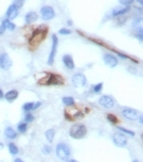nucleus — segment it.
<instances>
[{
	"label": "nucleus",
	"instance_id": "obj_1",
	"mask_svg": "<svg viewBox=\"0 0 143 162\" xmlns=\"http://www.w3.org/2000/svg\"><path fill=\"white\" fill-rule=\"evenodd\" d=\"M87 135V128L86 125L81 123H76L70 128V136L74 139H82Z\"/></svg>",
	"mask_w": 143,
	"mask_h": 162
},
{
	"label": "nucleus",
	"instance_id": "obj_2",
	"mask_svg": "<svg viewBox=\"0 0 143 162\" xmlns=\"http://www.w3.org/2000/svg\"><path fill=\"white\" fill-rule=\"evenodd\" d=\"M56 155H58V157H59L60 160H62V161L68 160L70 156H71L70 146L66 145V144H64V142L58 144V146H56Z\"/></svg>",
	"mask_w": 143,
	"mask_h": 162
},
{
	"label": "nucleus",
	"instance_id": "obj_3",
	"mask_svg": "<svg viewBox=\"0 0 143 162\" xmlns=\"http://www.w3.org/2000/svg\"><path fill=\"white\" fill-rule=\"evenodd\" d=\"M121 114H122V117H125L126 119H130V120H136L139 117L138 111L133 109V108H130V107H124L121 109Z\"/></svg>",
	"mask_w": 143,
	"mask_h": 162
},
{
	"label": "nucleus",
	"instance_id": "obj_4",
	"mask_svg": "<svg viewBox=\"0 0 143 162\" xmlns=\"http://www.w3.org/2000/svg\"><path fill=\"white\" fill-rule=\"evenodd\" d=\"M86 84H87V79H86L85 74L77 72L72 76V85L75 87H83Z\"/></svg>",
	"mask_w": 143,
	"mask_h": 162
},
{
	"label": "nucleus",
	"instance_id": "obj_5",
	"mask_svg": "<svg viewBox=\"0 0 143 162\" xmlns=\"http://www.w3.org/2000/svg\"><path fill=\"white\" fill-rule=\"evenodd\" d=\"M40 16H42V19L44 21H49V20H53L55 17V11H54V9L51 6L45 5V6H43L40 9Z\"/></svg>",
	"mask_w": 143,
	"mask_h": 162
},
{
	"label": "nucleus",
	"instance_id": "obj_6",
	"mask_svg": "<svg viewBox=\"0 0 143 162\" xmlns=\"http://www.w3.org/2000/svg\"><path fill=\"white\" fill-rule=\"evenodd\" d=\"M44 80H47V81H44L42 85H61L64 83L62 77L59 75H55V74H49L48 77H45Z\"/></svg>",
	"mask_w": 143,
	"mask_h": 162
},
{
	"label": "nucleus",
	"instance_id": "obj_7",
	"mask_svg": "<svg viewBox=\"0 0 143 162\" xmlns=\"http://www.w3.org/2000/svg\"><path fill=\"white\" fill-rule=\"evenodd\" d=\"M51 39H53V44H51V50H50V54H49V58H48V64L49 65L54 64L55 55H56V49H58V37H56V35H53Z\"/></svg>",
	"mask_w": 143,
	"mask_h": 162
},
{
	"label": "nucleus",
	"instance_id": "obj_8",
	"mask_svg": "<svg viewBox=\"0 0 143 162\" xmlns=\"http://www.w3.org/2000/svg\"><path fill=\"white\" fill-rule=\"evenodd\" d=\"M113 141H114V144L116 145V146H119V147H125L126 145H127V138L120 131V133H115L114 135H113Z\"/></svg>",
	"mask_w": 143,
	"mask_h": 162
},
{
	"label": "nucleus",
	"instance_id": "obj_9",
	"mask_svg": "<svg viewBox=\"0 0 143 162\" xmlns=\"http://www.w3.org/2000/svg\"><path fill=\"white\" fill-rule=\"evenodd\" d=\"M65 117H66L67 120H76V119H78V118H82L83 114L80 112V109L72 108V109H66Z\"/></svg>",
	"mask_w": 143,
	"mask_h": 162
},
{
	"label": "nucleus",
	"instance_id": "obj_10",
	"mask_svg": "<svg viewBox=\"0 0 143 162\" xmlns=\"http://www.w3.org/2000/svg\"><path fill=\"white\" fill-rule=\"evenodd\" d=\"M44 37H45V31H40V28L36 30L33 36H32V38H31V41H30V43L32 46H37V44H39L44 39Z\"/></svg>",
	"mask_w": 143,
	"mask_h": 162
},
{
	"label": "nucleus",
	"instance_id": "obj_11",
	"mask_svg": "<svg viewBox=\"0 0 143 162\" xmlns=\"http://www.w3.org/2000/svg\"><path fill=\"white\" fill-rule=\"evenodd\" d=\"M99 105H100L102 107L106 108V109H110V108H113V107H114L115 101H114V98H113L111 96L104 95V96H102V97L99 98Z\"/></svg>",
	"mask_w": 143,
	"mask_h": 162
},
{
	"label": "nucleus",
	"instance_id": "obj_12",
	"mask_svg": "<svg viewBox=\"0 0 143 162\" xmlns=\"http://www.w3.org/2000/svg\"><path fill=\"white\" fill-rule=\"evenodd\" d=\"M11 65H12V60L9 57V54H6V53L0 54V68L4 70H8L11 68Z\"/></svg>",
	"mask_w": 143,
	"mask_h": 162
},
{
	"label": "nucleus",
	"instance_id": "obj_13",
	"mask_svg": "<svg viewBox=\"0 0 143 162\" xmlns=\"http://www.w3.org/2000/svg\"><path fill=\"white\" fill-rule=\"evenodd\" d=\"M103 59H104V63H105L108 66H110V68H115V66L117 65V63H119V59H117L115 55L109 54V53L104 54Z\"/></svg>",
	"mask_w": 143,
	"mask_h": 162
},
{
	"label": "nucleus",
	"instance_id": "obj_14",
	"mask_svg": "<svg viewBox=\"0 0 143 162\" xmlns=\"http://www.w3.org/2000/svg\"><path fill=\"white\" fill-rule=\"evenodd\" d=\"M19 10H20V9H17L14 4L10 5V6L8 8V10H6V19H8V20H14V19H16V17L19 16Z\"/></svg>",
	"mask_w": 143,
	"mask_h": 162
},
{
	"label": "nucleus",
	"instance_id": "obj_15",
	"mask_svg": "<svg viewBox=\"0 0 143 162\" xmlns=\"http://www.w3.org/2000/svg\"><path fill=\"white\" fill-rule=\"evenodd\" d=\"M130 11V6H122V8H116L111 11V16L113 17H120V16H124L126 15L127 13Z\"/></svg>",
	"mask_w": 143,
	"mask_h": 162
},
{
	"label": "nucleus",
	"instance_id": "obj_16",
	"mask_svg": "<svg viewBox=\"0 0 143 162\" xmlns=\"http://www.w3.org/2000/svg\"><path fill=\"white\" fill-rule=\"evenodd\" d=\"M62 63H64V65H65L68 70H74V69H75L74 59H72V57H71L70 54H65V55L62 57Z\"/></svg>",
	"mask_w": 143,
	"mask_h": 162
},
{
	"label": "nucleus",
	"instance_id": "obj_17",
	"mask_svg": "<svg viewBox=\"0 0 143 162\" xmlns=\"http://www.w3.org/2000/svg\"><path fill=\"white\" fill-rule=\"evenodd\" d=\"M2 27H3L5 31H15V28H16L15 24H14L11 20H8V19L3 20V22H2Z\"/></svg>",
	"mask_w": 143,
	"mask_h": 162
},
{
	"label": "nucleus",
	"instance_id": "obj_18",
	"mask_svg": "<svg viewBox=\"0 0 143 162\" xmlns=\"http://www.w3.org/2000/svg\"><path fill=\"white\" fill-rule=\"evenodd\" d=\"M37 19H38V14H37L36 11H28V13L26 14V16H25L26 24H32V22L37 21Z\"/></svg>",
	"mask_w": 143,
	"mask_h": 162
},
{
	"label": "nucleus",
	"instance_id": "obj_19",
	"mask_svg": "<svg viewBox=\"0 0 143 162\" xmlns=\"http://www.w3.org/2000/svg\"><path fill=\"white\" fill-rule=\"evenodd\" d=\"M4 97L6 98V101L12 102L19 97V91L17 90H10V91H8V94L4 95Z\"/></svg>",
	"mask_w": 143,
	"mask_h": 162
},
{
	"label": "nucleus",
	"instance_id": "obj_20",
	"mask_svg": "<svg viewBox=\"0 0 143 162\" xmlns=\"http://www.w3.org/2000/svg\"><path fill=\"white\" fill-rule=\"evenodd\" d=\"M4 134L8 139H16V136H17V131L15 129H12L11 127H8L4 131Z\"/></svg>",
	"mask_w": 143,
	"mask_h": 162
},
{
	"label": "nucleus",
	"instance_id": "obj_21",
	"mask_svg": "<svg viewBox=\"0 0 143 162\" xmlns=\"http://www.w3.org/2000/svg\"><path fill=\"white\" fill-rule=\"evenodd\" d=\"M54 136H55V129H48L45 131V138L49 142H51L54 140Z\"/></svg>",
	"mask_w": 143,
	"mask_h": 162
},
{
	"label": "nucleus",
	"instance_id": "obj_22",
	"mask_svg": "<svg viewBox=\"0 0 143 162\" xmlns=\"http://www.w3.org/2000/svg\"><path fill=\"white\" fill-rule=\"evenodd\" d=\"M62 103L65 105V106H67V107H70V106H74L75 105V100H74V97H71V96H66V97H64L62 98Z\"/></svg>",
	"mask_w": 143,
	"mask_h": 162
},
{
	"label": "nucleus",
	"instance_id": "obj_23",
	"mask_svg": "<svg viewBox=\"0 0 143 162\" xmlns=\"http://www.w3.org/2000/svg\"><path fill=\"white\" fill-rule=\"evenodd\" d=\"M22 109L25 112H31V111H34V103L33 102H27L22 106Z\"/></svg>",
	"mask_w": 143,
	"mask_h": 162
},
{
	"label": "nucleus",
	"instance_id": "obj_24",
	"mask_svg": "<svg viewBox=\"0 0 143 162\" xmlns=\"http://www.w3.org/2000/svg\"><path fill=\"white\" fill-rule=\"evenodd\" d=\"M17 129H19V133L25 134V133L27 131V123H26V122H23V123H19V124H17Z\"/></svg>",
	"mask_w": 143,
	"mask_h": 162
},
{
	"label": "nucleus",
	"instance_id": "obj_25",
	"mask_svg": "<svg viewBox=\"0 0 143 162\" xmlns=\"http://www.w3.org/2000/svg\"><path fill=\"white\" fill-rule=\"evenodd\" d=\"M9 151H10V153L11 155H17L19 153V147L15 145V144H9Z\"/></svg>",
	"mask_w": 143,
	"mask_h": 162
},
{
	"label": "nucleus",
	"instance_id": "obj_26",
	"mask_svg": "<svg viewBox=\"0 0 143 162\" xmlns=\"http://www.w3.org/2000/svg\"><path fill=\"white\" fill-rule=\"evenodd\" d=\"M102 90H103V84H102V83H99V84L94 85V86H93V89H92L93 94H100V92H102Z\"/></svg>",
	"mask_w": 143,
	"mask_h": 162
},
{
	"label": "nucleus",
	"instance_id": "obj_27",
	"mask_svg": "<svg viewBox=\"0 0 143 162\" xmlns=\"http://www.w3.org/2000/svg\"><path fill=\"white\" fill-rule=\"evenodd\" d=\"M119 3L121 5H124V6H130V5H132L134 3V0H119Z\"/></svg>",
	"mask_w": 143,
	"mask_h": 162
},
{
	"label": "nucleus",
	"instance_id": "obj_28",
	"mask_svg": "<svg viewBox=\"0 0 143 162\" xmlns=\"http://www.w3.org/2000/svg\"><path fill=\"white\" fill-rule=\"evenodd\" d=\"M136 37H137V39H138L139 42L143 41V30H142V28H138V30H137V32H136Z\"/></svg>",
	"mask_w": 143,
	"mask_h": 162
},
{
	"label": "nucleus",
	"instance_id": "obj_29",
	"mask_svg": "<svg viewBox=\"0 0 143 162\" xmlns=\"http://www.w3.org/2000/svg\"><path fill=\"white\" fill-rule=\"evenodd\" d=\"M106 119H108L110 123H113V124H116V123H117V118H116L114 114H108V116H106Z\"/></svg>",
	"mask_w": 143,
	"mask_h": 162
},
{
	"label": "nucleus",
	"instance_id": "obj_30",
	"mask_svg": "<svg viewBox=\"0 0 143 162\" xmlns=\"http://www.w3.org/2000/svg\"><path fill=\"white\" fill-rule=\"evenodd\" d=\"M117 129H119L121 133H126V134H127V135H130V136H134V133H133V131H131V130H127V129L121 128V127H119Z\"/></svg>",
	"mask_w": 143,
	"mask_h": 162
},
{
	"label": "nucleus",
	"instance_id": "obj_31",
	"mask_svg": "<svg viewBox=\"0 0 143 162\" xmlns=\"http://www.w3.org/2000/svg\"><path fill=\"white\" fill-rule=\"evenodd\" d=\"M33 120H34V117H33L31 113L27 112V114H26V117H25V122H26V123H31V122H33Z\"/></svg>",
	"mask_w": 143,
	"mask_h": 162
},
{
	"label": "nucleus",
	"instance_id": "obj_32",
	"mask_svg": "<svg viewBox=\"0 0 143 162\" xmlns=\"http://www.w3.org/2000/svg\"><path fill=\"white\" fill-rule=\"evenodd\" d=\"M23 0H15V2H14V5L17 8V9H21L22 8V5H23Z\"/></svg>",
	"mask_w": 143,
	"mask_h": 162
},
{
	"label": "nucleus",
	"instance_id": "obj_33",
	"mask_svg": "<svg viewBox=\"0 0 143 162\" xmlns=\"http://www.w3.org/2000/svg\"><path fill=\"white\" fill-rule=\"evenodd\" d=\"M59 33H60V35H70L71 31H70L68 28H61V30L59 31Z\"/></svg>",
	"mask_w": 143,
	"mask_h": 162
},
{
	"label": "nucleus",
	"instance_id": "obj_34",
	"mask_svg": "<svg viewBox=\"0 0 143 162\" xmlns=\"http://www.w3.org/2000/svg\"><path fill=\"white\" fill-rule=\"evenodd\" d=\"M43 152L47 155V153H50L51 152V147L50 146H48V145H45L44 147H43Z\"/></svg>",
	"mask_w": 143,
	"mask_h": 162
},
{
	"label": "nucleus",
	"instance_id": "obj_35",
	"mask_svg": "<svg viewBox=\"0 0 143 162\" xmlns=\"http://www.w3.org/2000/svg\"><path fill=\"white\" fill-rule=\"evenodd\" d=\"M4 31H5V30H4V28H3L2 26H0V36H2V35L4 33Z\"/></svg>",
	"mask_w": 143,
	"mask_h": 162
},
{
	"label": "nucleus",
	"instance_id": "obj_36",
	"mask_svg": "<svg viewBox=\"0 0 143 162\" xmlns=\"http://www.w3.org/2000/svg\"><path fill=\"white\" fill-rule=\"evenodd\" d=\"M66 162H77L76 160H72V158H68V160H66Z\"/></svg>",
	"mask_w": 143,
	"mask_h": 162
},
{
	"label": "nucleus",
	"instance_id": "obj_37",
	"mask_svg": "<svg viewBox=\"0 0 143 162\" xmlns=\"http://www.w3.org/2000/svg\"><path fill=\"white\" fill-rule=\"evenodd\" d=\"M14 162H23V161H22L21 158H15V161H14Z\"/></svg>",
	"mask_w": 143,
	"mask_h": 162
},
{
	"label": "nucleus",
	"instance_id": "obj_38",
	"mask_svg": "<svg viewBox=\"0 0 143 162\" xmlns=\"http://www.w3.org/2000/svg\"><path fill=\"white\" fill-rule=\"evenodd\" d=\"M4 97V92L2 91V90H0V98H3Z\"/></svg>",
	"mask_w": 143,
	"mask_h": 162
},
{
	"label": "nucleus",
	"instance_id": "obj_39",
	"mask_svg": "<svg viewBox=\"0 0 143 162\" xmlns=\"http://www.w3.org/2000/svg\"><path fill=\"white\" fill-rule=\"evenodd\" d=\"M137 3H138L139 5H142V4H143V0H137Z\"/></svg>",
	"mask_w": 143,
	"mask_h": 162
},
{
	"label": "nucleus",
	"instance_id": "obj_40",
	"mask_svg": "<svg viewBox=\"0 0 143 162\" xmlns=\"http://www.w3.org/2000/svg\"><path fill=\"white\" fill-rule=\"evenodd\" d=\"M2 149H4V144H3V142H0V150H2Z\"/></svg>",
	"mask_w": 143,
	"mask_h": 162
},
{
	"label": "nucleus",
	"instance_id": "obj_41",
	"mask_svg": "<svg viewBox=\"0 0 143 162\" xmlns=\"http://www.w3.org/2000/svg\"><path fill=\"white\" fill-rule=\"evenodd\" d=\"M132 162H138V161H132Z\"/></svg>",
	"mask_w": 143,
	"mask_h": 162
}]
</instances>
